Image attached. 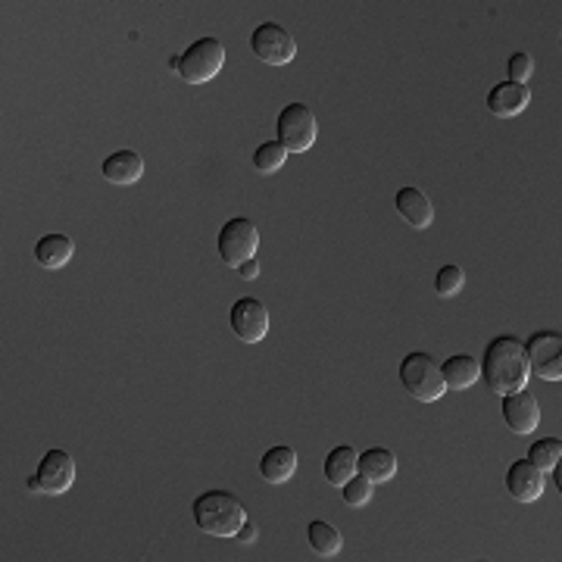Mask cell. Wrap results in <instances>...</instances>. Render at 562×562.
Instances as JSON below:
<instances>
[{"label": "cell", "instance_id": "6da1fadb", "mask_svg": "<svg viewBox=\"0 0 562 562\" xmlns=\"http://www.w3.org/2000/svg\"><path fill=\"white\" fill-rule=\"evenodd\" d=\"M481 381L491 394L506 397L528 388V363H525V341L519 335H497L488 341L481 353Z\"/></svg>", "mask_w": 562, "mask_h": 562}, {"label": "cell", "instance_id": "7a4b0ae2", "mask_svg": "<svg viewBox=\"0 0 562 562\" xmlns=\"http://www.w3.org/2000/svg\"><path fill=\"white\" fill-rule=\"evenodd\" d=\"M191 516L194 525L213 538H235L238 528L247 522V509L232 491H207L191 503Z\"/></svg>", "mask_w": 562, "mask_h": 562}, {"label": "cell", "instance_id": "3957f363", "mask_svg": "<svg viewBox=\"0 0 562 562\" xmlns=\"http://www.w3.org/2000/svg\"><path fill=\"white\" fill-rule=\"evenodd\" d=\"M400 385L406 388V394L416 397L419 403H434L447 394L444 375H441V363L434 360L425 350H413L403 356L400 363Z\"/></svg>", "mask_w": 562, "mask_h": 562}, {"label": "cell", "instance_id": "277c9868", "mask_svg": "<svg viewBox=\"0 0 562 562\" xmlns=\"http://www.w3.org/2000/svg\"><path fill=\"white\" fill-rule=\"evenodd\" d=\"M225 66V44L219 38H197L178 54V75L188 85H207Z\"/></svg>", "mask_w": 562, "mask_h": 562}, {"label": "cell", "instance_id": "5b68a950", "mask_svg": "<svg viewBox=\"0 0 562 562\" xmlns=\"http://www.w3.org/2000/svg\"><path fill=\"white\" fill-rule=\"evenodd\" d=\"M257 247H260V228H257V222H253V219L235 216V219H228L219 228L216 250H219V260L225 266L238 269L241 263L257 257Z\"/></svg>", "mask_w": 562, "mask_h": 562}, {"label": "cell", "instance_id": "8992f818", "mask_svg": "<svg viewBox=\"0 0 562 562\" xmlns=\"http://www.w3.org/2000/svg\"><path fill=\"white\" fill-rule=\"evenodd\" d=\"M319 122L306 104H288L275 119V141L288 153H306L316 144Z\"/></svg>", "mask_w": 562, "mask_h": 562}, {"label": "cell", "instance_id": "52a82bcc", "mask_svg": "<svg viewBox=\"0 0 562 562\" xmlns=\"http://www.w3.org/2000/svg\"><path fill=\"white\" fill-rule=\"evenodd\" d=\"M250 50L253 57L263 60L266 66H288L297 57V41L294 35L278 22H260L250 32Z\"/></svg>", "mask_w": 562, "mask_h": 562}, {"label": "cell", "instance_id": "ba28073f", "mask_svg": "<svg viewBox=\"0 0 562 562\" xmlns=\"http://www.w3.org/2000/svg\"><path fill=\"white\" fill-rule=\"evenodd\" d=\"M72 481H75L72 456L66 450H47L38 463V472L29 475V481H25V488L35 491V494L57 497V494H66L72 488Z\"/></svg>", "mask_w": 562, "mask_h": 562}, {"label": "cell", "instance_id": "9c48e42d", "mask_svg": "<svg viewBox=\"0 0 562 562\" xmlns=\"http://www.w3.org/2000/svg\"><path fill=\"white\" fill-rule=\"evenodd\" d=\"M525 363L528 372L544 381L562 378V335L559 331H534L525 341Z\"/></svg>", "mask_w": 562, "mask_h": 562}, {"label": "cell", "instance_id": "30bf717a", "mask_svg": "<svg viewBox=\"0 0 562 562\" xmlns=\"http://www.w3.org/2000/svg\"><path fill=\"white\" fill-rule=\"evenodd\" d=\"M228 322H232L235 338L244 344H260L269 335V310L257 297L235 300L232 313H228Z\"/></svg>", "mask_w": 562, "mask_h": 562}, {"label": "cell", "instance_id": "8fae6325", "mask_svg": "<svg viewBox=\"0 0 562 562\" xmlns=\"http://www.w3.org/2000/svg\"><path fill=\"white\" fill-rule=\"evenodd\" d=\"M544 488H547V472H541L528 456L516 459V463H509V469H506V491H509V497H513V500L534 503V500H541Z\"/></svg>", "mask_w": 562, "mask_h": 562}, {"label": "cell", "instance_id": "7c38bea8", "mask_svg": "<svg viewBox=\"0 0 562 562\" xmlns=\"http://www.w3.org/2000/svg\"><path fill=\"white\" fill-rule=\"evenodd\" d=\"M500 413H503V422L509 425V431H516V434H531L534 428L541 425L538 397H534L528 388H522L516 394H506Z\"/></svg>", "mask_w": 562, "mask_h": 562}, {"label": "cell", "instance_id": "4fadbf2b", "mask_svg": "<svg viewBox=\"0 0 562 562\" xmlns=\"http://www.w3.org/2000/svg\"><path fill=\"white\" fill-rule=\"evenodd\" d=\"M531 104V88L528 85H516V82H497L488 91V110L497 119H513L519 113H525V107Z\"/></svg>", "mask_w": 562, "mask_h": 562}, {"label": "cell", "instance_id": "5bb4252c", "mask_svg": "<svg viewBox=\"0 0 562 562\" xmlns=\"http://www.w3.org/2000/svg\"><path fill=\"white\" fill-rule=\"evenodd\" d=\"M394 210L400 213V219L406 225H413L416 232H422V228H428L434 222V207L425 191L419 188H400L397 197H394Z\"/></svg>", "mask_w": 562, "mask_h": 562}, {"label": "cell", "instance_id": "9a60e30c", "mask_svg": "<svg viewBox=\"0 0 562 562\" xmlns=\"http://www.w3.org/2000/svg\"><path fill=\"white\" fill-rule=\"evenodd\" d=\"M100 172H104V178L113 185H138L144 175V157L138 150H116L104 160Z\"/></svg>", "mask_w": 562, "mask_h": 562}, {"label": "cell", "instance_id": "2e32d148", "mask_svg": "<svg viewBox=\"0 0 562 562\" xmlns=\"http://www.w3.org/2000/svg\"><path fill=\"white\" fill-rule=\"evenodd\" d=\"M297 463H300L297 450L288 447V444H278V447H269L260 456V475L269 484H288L297 475Z\"/></svg>", "mask_w": 562, "mask_h": 562}, {"label": "cell", "instance_id": "e0dca14e", "mask_svg": "<svg viewBox=\"0 0 562 562\" xmlns=\"http://www.w3.org/2000/svg\"><path fill=\"white\" fill-rule=\"evenodd\" d=\"M441 375H444L447 391H466L481 378V366H478L475 356L456 353V356H447V360L441 363Z\"/></svg>", "mask_w": 562, "mask_h": 562}, {"label": "cell", "instance_id": "ac0fdd59", "mask_svg": "<svg viewBox=\"0 0 562 562\" xmlns=\"http://www.w3.org/2000/svg\"><path fill=\"white\" fill-rule=\"evenodd\" d=\"M75 257V244L63 232H50L35 244V260L44 269H63Z\"/></svg>", "mask_w": 562, "mask_h": 562}, {"label": "cell", "instance_id": "d6986e66", "mask_svg": "<svg viewBox=\"0 0 562 562\" xmlns=\"http://www.w3.org/2000/svg\"><path fill=\"white\" fill-rule=\"evenodd\" d=\"M356 472H360V453L353 447L341 444V447H331L325 456V478L331 481V488H341L344 481H350Z\"/></svg>", "mask_w": 562, "mask_h": 562}, {"label": "cell", "instance_id": "ffe728a7", "mask_svg": "<svg viewBox=\"0 0 562 562\" xmlns=\"http://www.w3.org/2000/svg\"><path fill=\"white\" fill-rule=\"evenodd\" d=\"M360 475L372 484H388L397 475V456L388 447H369L360 453Z\"/></svg>", "mask_w": 562, "mask_h": 562}, {"label": "cell", "instance_id": "44dd1931", "mask_svg": "<svg viewBox=\"0 0 562 562\" xmlns=\"http://www.w3.org/2000/svg\"><path fill=\"white\" fill-rule=\"evenodd\" d=\"M306 541H310L313 553H319V556H325V559L338 556V553L344 550L341 531L331 525V522H322V519L310 522V528H306Z\"/></svg>", "mask_w": 562, "mask_h": 562}, {"label": "cell", "instance_id": "7402d4cb", "mask_svg": "<svg viewBox=\"0 0 562 562\" xmlns=\"http://www.w3.org/2000/svg\"><path fill=\"white\" fill-rule=\"evenodd\" d=\"M285 160H288V150L278 141H263L257 150H253V169L263 172V175L278 172L281 166H285Z\"/></svg>", "mask_w": 562, "mask_h": 562}, {"label": "cell", "instance_id": "603a6c76", "mask_svg": "<svg viewBox=\"0 0 562 562\" xmlns=\"http://www.w3.org/2000/svg\"><path fill=\"white\" fill-rule=\"evenodd\" d=\"M534 466H538L541 472H550L559 459H562V441L559 438H541V441H534L531 450L525 453Z\"/></svg>", "mask_w": 562, "mask_h": 562}, {"label": "cell", "instance_id": "cb8c5ba5", "mask_svg": "<svg viewBox=\"0 0 562 562\" xmlns=\"http://www.w3.org/2000/svg\"><path fill=\"white\" fill-rule=\"evenodd\" d=\"M372 491H375V484H372L366 475H360V472H356L350 481H344V484H341V497H344V503H347V506H353V509L366 506V503L372 500Z\"/></svg>", "mask_w": 562, "mask_h": 562}, {"label": "cell", "instance_id": "d4e9b609", "mask_svg": "<svg viewBox=\"0 0 562 562\" xmlns=\"http://www.w3.org/2000/svg\"><path fill=\"white\" fill-rule=\"evenodd\" d=\"M463 285H466V272L456 263L441 266L438 275H434V291H438L441 297H456L459 291H463Z\"/></svg>", "mask_w": 562, "mask_h": 562}, {"label": "cell", "instance_id": "484cf974", "mask_svg": "<svg viewBox=\"0 0 562 562\" xmlns=\"http://www.w3.org/2000/svg\"><path fill=\"white\" fill-rule=\"evenodd\" d=\"M509 82H516V85H528L531 82V72H534V60L525 54V50H516L513 57H509Z\"/></svg>", "mask_w": 562, "mask_h": 562}, {"label": "cell", "instance_id": "4316f807", "mask_svg": "<svg viewBox=\"0 0 562 562\" xmlns=\"http://www.w3.org/2000/svg\"><path fill=\"white\" fill-rule=\"evenodd\" d=\"M257 534H260V528L257 525H253L250 519L238 528V534H235V538L241 541V544H253V541H257Z\"/></svg>", "mask_w": 562, "mask_h": 562}, {"label": "cell", "instance_id": "83f0119b", "mask_svg": "<svg viewBox=\"0 0 562 562\" xmlns=\"http://www.w3.org/2000/svg\"><path fill=\"white\" fill-rule=\"evenodd\" d=\"M238 275H241L244 281H253V278H260V260L253 257V260L241 263V266H238Z\"/></svg>", "mask_w": 562, "mask_h": 562}, {"label": "cell", "instance_id": "f1b7e54d", "mask_svg": "<svg viewBox=\"0 0 562 562\" xmlns=\"http://www.w3.org/2000/svg\"><path fill=\"white\" fill-rule=\"evenodd\" d=\"M550 478L556 481V491H559V478H562V472H559V463H556V466L550 469Z\"/></svg>", "mask_w": 562, "mask_h": 562}]
</instances>
